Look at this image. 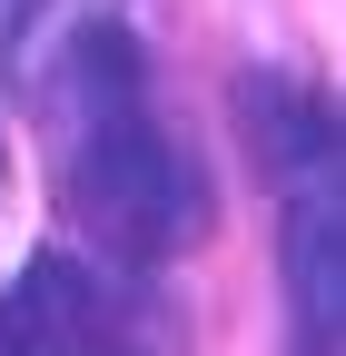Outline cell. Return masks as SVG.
Returning a JSON list of instances; mask_svg holds the SVG:
<instances>
[{
  "label": "cell",
  "instance_id": "1",
  "mask_svg": "<svg viewBox=\"0 0 346 356\" xmlns=\"http://www.w3.org/2000/svg\"><path fill=\"white\" fill-rule=\"evenodd\" d=\"M40 99L60 119V188H69L79 228L109 257L158 267V257H179V248L208 238V178L158 129L139 40L119 20H79L60 40V60L40 70Z\"/></svg>",
  "mask_w": 346,
  "mask_h": 356
},
{
  "label": "cell",
  "instance_id": "2",
  "mask_svg": "<svg viewBox=\"0 0 346 356\" xmlns=\"http://www.w3.org/2000/svg\"><path fill=\"white\" fill-rule=\"evenodd\" d=\"M247 129L277 168V208H287V346L297 356H336L346 346V198H336V119L327 99L287 79L247 89Z\"/></svg>",
  "mask_w": 346,
  "mask_h": 356
},
{
  "label": "cell",
  "instance_id": "3",
  "mask_svg": "<svg viewBox=\"0 0 346 356\" xmlns=\"http://www.w3.org/2000/svg\"><path fill=\"white\" fill-rule=\"evenodd\" d=\"M0 356H119L109 327V287L79 257H30L10 287H0Z\"/></svg>",
  "mask_w": 346,
  "mask_h": 356
},
{
  "label": "cell",
  "instance_id": "4",
  "mask_svg": "<svg viewBox=\"0 0 346 356\" xmlns=\"http://www.w3.org/2000/svg\"><path fill=\"white\" fill-rule=\"evenodd\" d=\"M60 30H79L69 0H0V79L40 89V70L60 60Z\"/></svg>",
  "mask_w": 346,
  "mask_h": 356
},
{
  "label": "cell",
  "instance_id": "5",
  "mask_svg": "<svg viewBox=\"0 0 346 356\" xmlns=\"http://www.w3.org/2000/svg\"><path fill=\"white\" fill-rule=\"evenodd\" d=\"M0 168H10V149H0Z\"/></svg>",
  "mask_w": 346,
  "mask_h": 356
}]
</instances>
